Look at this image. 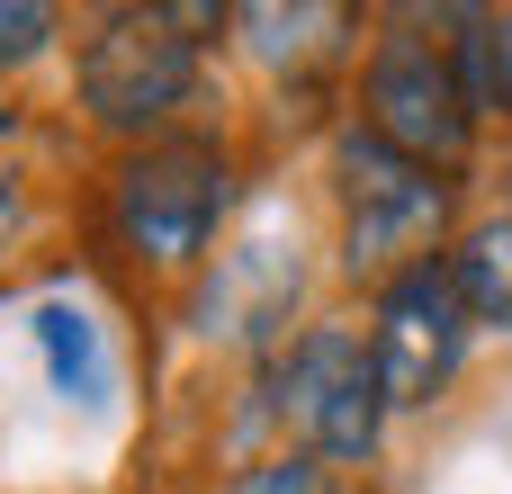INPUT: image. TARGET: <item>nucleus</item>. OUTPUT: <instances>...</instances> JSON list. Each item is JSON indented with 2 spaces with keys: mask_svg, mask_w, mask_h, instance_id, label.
Segmentation results:
<instances>
[{
  "mask_svg": "<svg viewBox=\"0 0 512 494\" xmlns=\"http://www.w3.org/2000/svg\"><path fill=\"white\" fill-rule=\"evenodd\" d=\"M333 171H342V261H351V279H405V270H423L432 243H441V225H450V180L423 171V162H405L369 126H342Z\"/></svg>",
  "mask_w": 512,
  "mask_h": 494,
  "instance_id": "obj_1",
  "label": "nucleus"
},
{
  "mask_svg": "<svg viewBox=\"0 0 512 494\" xmlns=\"http://www.w3.org/2000/svg\"><path fill=\"white\" fill-rule=\"evenodd\" d=\"M225 207H234V162H225V144H198V135H162V144L126 153L117 180H108L117 243L135 261H162V270L198 261L216 243Z\"/></svg>",
  "mask_w": 512,
  "mask_h": 494,
  "instance_id": "obj_2",
  "label": "nucleus"
},
{
  "mask_svg": "<svg viewBox=\"0 0 512 494\" xmlns=\"http://www.w3.org/2000/svg\"><path fill=\"white\" fill-rule=\"evenodd\" d=\"M198 90V36L171 9H108L81 45V108L108 135H153Z\"/></svg>",
  "mask_w": 512,
  "mask_h": 494,
  "instance_id": "obj_3",
  "label": "nucleus"
},
{
  "mask_svg": "<svg viewBox=\"0 0 512 494\" xmlns=\"http://www.w3.org/2000/svg\"><path fill=\"white\" fill-rule=\"evenodd\" d=\"M360 126H369L378 144H396L405 162L441 171V180H450V171L468 162V144H477V108H468V90H459V63H450L432 36H414V27H396V36L369 45Z\"/></svg>",
  "mask_w": 512,
  "mask_h": 494,
  "instance_id": "obj_4",
  "label": "nucleus"
},
{
  "mask_svg": "<svg viewBox=\"0 0 512 494\" xmlns=\"http://www.w3.org/2000/svg\"><path fill=\"white\" fill-rule=\"evenodd\" d=\"M279 414L315 441V459H342L360 468L378 450V414H387V387H378V360L369 342H351L342 324L306 333L279 369Z\"/></svg>",
  "mask_w": 512,
  "mask_h": 494,
  "instance_id": "obj_5",
  "label": "nucleus"
},
{
  "mask_svg": "<svg viewBox=\"0 0 512 494\" xmlns=\"http://www.w3.org/2000/svg\"><path fill=\"white\" fill-rule=\"evenodd\" d=\"M459 351H468V306H459L450 261H423V270L387 279L378 324H369V360H378L387 405H432L459 378Z\"/></svg>",
  "mask_w": 512,
  "mask_h": 494,
  "instance_id": "obj_6",
  "label": "nucleus"
},
{
  "mask_svg": "<svg viewBox=\"0 0 512 494\" xmlns=\"http://www.w3.org/2000/svg\"><path fill=\"white\" fill-rule=\"evenodd\" d=\"M450 279H459L468 324H504V333H512V216H486V225L459 234Z\"/></svg>",
  "mask_w": 512,
  "mask_h": 494,
  "instance_id": "obj_7",
  "label": "nucleus"
},
{
  "mask_svg": "<svg viewBox=\"0 0 512 494\" xmlns=\"http://www.w3.org/2000/svg\"><path fill=\"white\" fill-rule=\"evenodd\" d=\"M36 342H45V369H54V387H63V396H81V405H99V387H108L99 324H90L81 306H45V315H36Z\"/></svg>",
  "mask_w": 512,
  "mask_h": 494,
  "instance_id": "obj_8",
  "label": "nucleus"
},
{
  "mask_svg": "<svg viewBox=\"0 0 512 494\" xmlns=\"http://www.w3.org/2000/svg\"><path fill=\"white\" fill-rule=\"evenodd\" d=\"M45 45H54V9H36V0H0V72L36 63Z\"/></svg>",
  "mask_w": 512,
  "mask_h": 494,
  "instance_id": "obj_9",
  "label": "nucleus"
},
{
  "mask_svg": "<svg viewBox=\"0 0 512 494\" xmlns=\"http://www.w3.org/2000/svg\"><path fill=\"white\" fill-rule=\"evenodd\" d=\"M225 494H333V468L324 459H270V468L234 477Z\"/></svg>",
  "mask_w": 512,
  "mask_h": 494,
  "instance_id": "obj_10",
  "label": "nucleus"
},
{
  "mask_svg": "<svg viewBox=\"0 0 512 494\" xmlns=\"http://www.w3.org/2000/svg\"><path fill=\"white\" fill-rule=\"evenodd\" d=\"M486 45H495V108L512 117V9H504V18H486Z\"/></svg>",
  "mask_w": 512,
  "mask_h": 494,
  "instance_id": "obj_11",
  "label": "nucleus"
}]
</instances>
